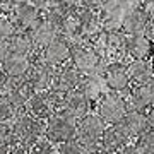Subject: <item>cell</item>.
<instances>
[{
  "mask_svg": "<svg viewBox=\"0 0 154 154\" xmlns=\"http://www.w3.org/2000/svg\"><path fill=\"white\" fill-rule=\"evenodd\" d=\"M53 72H55L53 67L45 63L38 57V53H33L31 55V67H29V72L26 75V81L31 84L34 93H43V91H48L53 84Z\"/></svg>",
  "mask_w": 154,
  "mask_h": 154,
  "instance_id": "obj_7",
  "label": "cell"
},
{
  "mask_svg": "<svg viewBox=\"0 0 154 154\" xmlns=\"http://www.w3.org/2000/svg\"><path fill=\"white\" fill-rule=\"evenodd\" d=\"M17 111L19 110L12 105L9 96L5 93H0V123H9L11 120H14Z\"/></svg>",
  "mask_w": 154,
  "mask_h": 154,
  "instance_id": "obj_26",
  "label": "cell"
},
{
  "mask_svg": "<svg viewBox=\"0 0 154 154\" xmlns=\"http://www.w3.org/2000/svg\"><path fill=\"white\" fill-rule=\"evenodd\" d=\"M135 139V146L139 147L140 154H154V130L149 128Z\"/></svg>",
  "mask_w": 154,
  "mask_h": 154,
  "instance_id": "obj_29",
  "label": "cell"
},
{
  "mask_svg": "<svg viewBox=\"0 0 154 154\" xmlns=\"http://www.w3.org/2000/svg\"><path fill=\"white\" fill-rule=\"evenodd\" d=\"M7 154H29V151H28V147H24L21 144H14V146L7 151Z\"/></svg>",
  "mask_w": 154,
  "mask_h": 154,
  "instance_id": "obj_41",
  "label": "cell"
},
{
  "mask_svg": "<svg viewBox=\"0 0 154 154\" xmlns=\"http://www.w3.org/2000/svg\"><path fill=\"white\" fill-rule=\"evenodd\" d=\"M16 139H14V132H12V125L9 123H0V152L7 154V151L14 146Z\"/></svg>",
  "mask_w": 154,
  "mask_h": 154,
  "instance_id": "obj_27",
  "label": "cell"
},
{
  "mask_svg": "<svg viewBox=\"0 0 154 154\" xmlns=\"http://www.w3.org/2000/svg\"><path fill=\"white\" fill-rule=\"evenodd\" d=\"M103 4H105V0H81V5H82V7L91 9V11H96V12L101 9Z\"/></svg>",
  "mask_w": 154,
  "mask_h": 154,
  "instance_id": "obj_34",
  "label": "cell"
},
{
  "mask_svg": "<svg viewBox=\"0 0 154 154\" xmlns=\"http://www.w3.org/2000/svg\"><path fill=\"white\" fill-rule=\"evenodd\" d=\"M12 132L17 144L24 147H31L36 140L43 137L45 134V120H39L36 116L29 115L26 110L17 111L12 123Z\"/></svg>",
  "mask_w": 154,
  "mask_h": 154,
  "instance_id": "obj_1",
  "label": "cell"
},
{
  "mask_svg": "<svg viewBox=\"0 0 154 154\" xmlns=\"http://www.w3.org/2000/svg\"><path fill=\"white\" fill-rule=\"evenodd\" d=\"M149 84H151V89H152V94H154V77H152V81H151Z\"/></svg>",
  "mask_w": 154,
  "mask_h": 154,
  "instance_id": "obj_45",
  "label": "cell"
},
{
  "mask_svg": "<svg viewBox=\"0 0 154 154\" xmlns=\"http://www.w3.org/2000/svg\"><path fill=\"white\" fill-rule=\"evenodd\" d=\"M116 154H140V151H139V147L135 146V144L128 142L127 146H123V147H122Z\"/></svg>",
  "mask_w": 154,
  "mask_h": 154,
  "instance_id": "obj_37",
  "label": "cell"
},
{
  "mask_svg": "<svg viewBox=\"0 0 154 154\" xmlns=\"http://www.w3.org/2000/svg\"><path fill=\"white\" fill-rule=\"evenodd\" d=\"M22 2L24 0H0V14L2 16H12Z\"/></svg>",
  "mask_w": 154,
  "mask_h": 154,
  "instance_id": "obj_32",
  "label": "cell"
},
{
  "mask_svg": "<svg viewBox=\"0 0 154 154\" xmlns=\"http://www.w3.org/2000/svg\"><path fill=\"white\" fill-rule=\"evenodd\" d=\"M101 77H103V82H105L108 91L127 94L130 86H132L128 72H127V67L123 62H110V63H106Z\"/></svg>",
  "mask_w": 154,
  "mask_h": 154,
  "instance_id": "obj_8",
  "label": "cell"
},
{
  "mask_svg": "<svg viewBox=\"0 0 154 154\" xmlns=\"http://www.w3.org/2000/svg\"><path fill=\"white\" fill-rule=\"evenodd\" d=\"M147 122H149V128L154 130V105L147 110Z\"/></svg>",
  "mask_w": 154,
  "mask_h": 154,
  "instance_id": "obj_42",
  "label": "cell"
},
{
  "mask_svg": "<svg viewBox=\"0 0 154 154\" xmlns=\"http://www.w3.org/2000/svg\"><path fill=\"white\" fill-rule=\"evenodd\" d=\"M120 125L125 128V132L130 137H139L140 134L149 130V122H147V111L142 110H127L123 115Z\"/></svg>",
  "mask_w": 154,
  "mask_h": 154,
  "instance_id": "obj_19",
  "label": "cell"
},
{
  "mask_svg": "<svg viewBox=\"0 0 154 154\" xmlns=\"http://www.w3.org/2000/svg\"><path fill=\"white\" fill-rule=\"evenodd\" d=\"M5 94L12 101V105L21 111V110L26 108V105H28L29 99L33 98L34 89L31 88V84H29L26 79H16V81H11L9 89H7Z\"/></svg>",
  "mask_w": 154,
  "mask_h": 154,
  "instance_id": "obj_20",
  "label": "cell"
},
{
  "mask_svg": "<svg viewBox=\"0 0 154 154\" xmlns=\"http://www.w3.org/2000/svg\"><path fill=\"white\" fill-rule=\"evenodd\" d=\"M127 110H128V105L125 96L115 91H106L96 103V113L105 120L106 125L120 123Z\"/></svg>",
  "mask_w": 154,
  "mask_h": 154,
  "instance_id": "obj_5",
  "label": "cell"
},
{
  "mask_svg": "<svg viewBox=\"0 0 154 154\" xmlns=\"http://www.w3.org/2000/svg\"><path fill=\"white\" fill-rule=\"evenodd\" d=\"M28 151H29V154H57L55 144H51L45 137H41L39 140H36Z\"/></svg>",
  "mask_w": 154,
  "mask_h": 154,
  "instance_id": "obj_30",
  "label": "cell"
},
{
  "mask_svg": "<svg viewBox=\"0 0 154 154\" xmlns=\"http://www.w3.org/2000/svg\"><path fill=\"white\" fill-rule=\"evenodd\" d=\"M149 17L147 14L144 12V9L140 7V4L134 5L130 11L125 14L123 21H122L120 29L127 36H132V34H144L146 33V28H147Z\"/></svg>",
  "mask_w": 154,
  "mask_h": 154,
  "instance_id": "obj_14",
  "label": "cell"
},
{
  "mask_svg": "<svg viewBox=\"0 0 154 154\" xmlns=\"http://www.w3.org/2000/svg\"><path fill=\"white\" fill-rule=\"evenodd\" d=\"M11 17L16 24L17 31H29L43 19V12L36 9L34 5H31L28 0H24Z\"/></svg>",
  "mask_w": 154,
  "mask_h": 154,
  "instance_id": "obj_12",
  "label": "cell"
},
{
  "mask_svg": "<svg viewBox=\"0 0 154 154\" xmlns=\"http://www.w3.org/2000/svg\"><path fill=\"white\" fill-rule=\"evenodd\" d=\"M127 72L132 84H149L154 77V67L149 58L144 60H130L127 63Z\"/></svg>",
  "mask_w": 154,
  "mask_h": 154,
  "instance_id": "obj_24",
  "label": "cell"
},
{
  "mask_svg": "<svg viewBox=\"0 0 154 154\" xmlns=\"http://www.w3.org/2000/svg\"><path fill=\"white\" fill-rule=\"evenodd\" d=\"M105 88L106 86L103 82V77L98 75V74H89V75H82V81L79 84L77 91L82 93L93 103V106H96L99 98L105 94Z\"/></svg>",
  "mask_w": 154,
  "mask_h": 154,
  "instance_id": "obj_23",
  "label": "cell"
},
{
  "mask_svg": "<svg viewBox=\"0 0 154 154\" xmlns=\"http://www.w3.org/2000/svg\"><path fill=\"white\" fill-rule=\"evenodd\" d=\"M70 63L75 69H79L84 75H89V74H98V75H101L108 62H105L103 58H99V55L94 51V48L88 41L81 39V41H72Z\"/></svg>",
  "mask_w": 154,
  "mask_h": 154,
  "instance_id": "obj_2",
  "label": "cell"
},
{
  "mask_svg": "<svg viewBox=\"0 0 154 154\" xmlns=\"http://www.w3.org/2000/svg\"><path fill=\"white\" fill-rule=\"evenodd\" d=\"M29 67H31V57L11 53L4 60V63L0 65V69L5 72V75L11 81H16V79H26V75L29 72Z\"/></svg>",
  "mask_w": 154,
  "mask_h": 154,
  "instance_id": "obj_22",
  "label": "cell"
},
{
  "mask_svg": "<svg viewBox=\"0 0 154 154\" xmlns=\"http://www.w3.org/2000/svg\"><path fill=\"white\" fill-rule=\"evenodd\" d=\"M75 12H77V17H79V24H81V39L89 41V39H93L96 34H99L103 31V24H101L99 14L96 11L86 9L82 5H77Z\"/></svg>",
  "mask_w": 154,
  "mask_h": 154,
  "instance_id": "obj_11",
  "label": "cell"
},
{
  "mask_svg": "<svg viewBox=\"0 0 154 154\" xmlns=\"http://www.w3.org/2000/svg\"><path fill=\"white\" fill-rule=\"evenodd\" d=\"M144 34H146V38L154 45V19H149L147 28H146V33H144Z\"/></svg>",
  "mask_w": 154,
  "mask_h": 154,
  "instance_id": "obj_39",
  "label": "cell"
},
{
  "mask_svg": "<svg viewBox=\"0 0 154 154\" xmlns=\"http://www.w3.org/2000/svg\"><path fill=\"white\" fill-rule=\"evenodd\" d=\"M152 43L146 38V34H132L127 36L125 41V57L132 60H144L152 55Z\"/></svg>",
  "mask_w": 154,
  "mask_h": 154,
  "instance_id": "obj_17",
  "label": "cell"
},
{
  "mask_svg": "<svg viewBox=\"0 0 154 154\" xmlns=\"http://www.w3.org/2000/svg\"><path fill=\"white\" fill-rule=\"evenodd\" d=\"M0 154H2V152H0Z\"/></svg>",
  "mask_w": 154,
  "mask_h": 154,
  "instance_id": "obj_47",
  "label": "cell"
},
{
  "mask_svg": "<svg viewBox=\"0 0 154 154\" xmlns=\"http://www.w3.org/2000/svg\"><path fill=\"white\" fill-rule=\"evenodd\" d=\"M9 84H11V79L5 75V72L0 69V93H7Z\"/></svg>",
  "mask_w": 154,
  "mask_h": 154,
  "instance_id": "obj_38",
  "label": "cell"
},
{
  "mask_svg": "<svg viewBox=\"0 0 154 154\" xmlns=\"http://www.w3.org/2000/svg\"><path fill=\"white\" fill-rule=\"evenodd\" d=\"M70 46H72L70 41H69L65 36L58 34L51 43H48L41 51H39L38 57L45 62V63H48L50 67L57 69V67H60V65H63V63H67V62H70Z\"/></svg>",
  "mask_w": 154,
  "mask_h": 154,
  "instance_id": "obj_9",
  "label": "cell"
},
{
  "mask_svg": "<svg viewBox=\"0 0 154 154\" xmlns=\"http://www.w3.org/2000/svg\"><path fill=\"white\" fill-rule=\"evenodd\" d=\"M106 123L98 113H88L81 120H77V135L89 154H96L101 151V135L105 132Z\"/></svg>",
  "mask_w": 154,
  "mask_h": 154,
  "instance_id": "obj_3",
  "label": "cell"
},
{
  "mask_svg": "<svg viewBox=\"0 0 154 154\" xmlns=\"http://www.w3.org/2000/svg\"><path fill=\"white\" fill-rule=\"evenodd\" d=\"M140 7L147 14L149 19H154V0H144V2H140Z\"/></svg>",
  "mask_w": 154,
  "mask_h": 154,
  "instance_id": "obj_36",
  "label": "cell"
},
{
  "mask_svg": "<svg viewBox=\"0 0 154 154\" xmlns=\"http://www.w3.org/2000/svg\"><path fill=\"white\" fill-rule=\"evenodd\" d=\"M9 48H11V53H14V55L31 57L33 53H36L28 31H16L9 39Z\"/></svg>",
  "mask_w": 154,
  "mask_h": 154,
  "instance_id": "obj_25",
  "label": "cell"
},
{
  "mask_svg": "<svg viewBox=\"0 0 154 154\" xmlns=\"http://www.w3.org/2000/svg\"><path fill=\"white\" fill-rule=\"evenodd\" d=\"M135 2H139V4H140V2H144V0H135Z\"/></svg>",
  "mask_w": 154,
  "mask_h": 154,
  "instance_id": "obj_46",
  "label": "cell"
},
{
  "mask_svg": "<svg viewBox=\"0 0 154 154\" xmlns=\"http://www.w3.org/2000/svg\"><path fill=\"white\" fill-rule=\"evenodd\" d=\"M24 110L28 111L29 115L39 118V120H48L50 116L57 111V108L53 105L51 98H50L48 91H43V93H34Z\"/></svg>",
  "mask_w": 154,
  "mask_h": 154,
  "instance_id": "obj_16",
  "label": "cell"
},
{
  "mask_svg": "<svg viewBox=\"0 0 154 154\" xmlns=\"http://www.w3.org/2000/svg\"><path fill=\"white\" fill-rule=\"evenodd\" d=\"M96 154H116V152H113V151H106V149H101V151L96 152Z\"/></svg>",
  "mask_w": 154,
  "mask_h": 154,
  "instance_id": "obj_43",
  "label": "cell"
},
{
  "mask_svg": "<svg viewBox=\"0 0 154 154\" xmlns=\"http://www.w3.org/2000/svg\"><path fill=\"white\" fill-rule=\"evenodd\" d=\"M82 75L84 74L79 69H75L70 62H67V63L55 69L51 88L63 91V93H72V91H75L79 88V84L82 81Z\"/></svg>",
  "mask_w": 154,
  "mask_h": 154,
  "instance_id": "obj_10",
  "label": "cell"
},
{
  "mask_svg": "<svg viewBox=\"0 0 154 154\" xmlns=\"http://www.w3.org/2000/svg\"><path fill=\"white\" fill-rule=\"evenodd\" d=\"M130 135L125 132V128L120 123H113V125H106L105 132L101 135V147L106 151H113L118 152L123 146L130 142Z\"/></svg>",
  "mask_w": 154,
  "mask_h": 154,
  "instance_id": "obj_15",
  "label": "cell"
},
{
  "mask_svg": "<svg viewBox=\"0 0 154 154\" xmlns=\"http://www.w3.org/2000/svg\"><path fill=\"white\" fill-rule=\"evenodd\" d=\"M125 99L128 110H149L154 105V94L151 84H132Z\"/></svg>",
  "mask_w": 154,
  "mask_h": 154,
  "instance_id": "obj_13",
  "label": "cell"
},
{
  "mask_svg": "<svg viewBox=\"0 0 154 154\" xmlns=\"http://www.w3.org/2000/svg\"><path fill=\"white\" fill-rule=\"evenodd\" d=\"M149 60H151V63H152V67H154V50H152V55H151V58H149Z\"/></svg>",
  "mask_w": 154,
  "mask_h": 154,
  "instance_id": "obj_44",
  "label": "cell"
},
{
  "mask_svg": "<svg viewBox=\"0 0 154 154\" xmlns=\"http://www.w3.org/2000/svg\"><path fill=\"white\" fill-rule=\"evenodd\" d=\"M11 55V48H9V39H0V65L4 63L7 57Z\"/></svg>",
  "mask_w": 154,
  "mask_h": 154,
  "instance_id": "obj_35",
  "label": "cell"
},
{
  "mask_svg": "<svg viewBox=\"0 0 154 154\" xmlns=\"http://www.w3.org/2000/svg\"><path fill=\"white\" fill-rule=\"evenodd\" d=\"M137 4L139 2L135 0H105V4L98 11L103 29H120L125 14Z\"/></svg>",
  "mask_w": 154,
  "mask_h": 154,
  "instance_id": "obj_6",
  "label": "cell"
},
{
  "mask_svg": "<svg viewBox=\"0 0 154 154\" xmlns=\"http://www.w3.org/2000/svg\"><path fill=\"white\" fill-rule=\"evenodd\" d=\"M17 31L16 24L11 16H2L0 14V39H11V36Z\"/></svg>",
  "mask_w": 154,
  "mask_h": 154,
  "instance_id": "obj_31",
  "label": "cell"
},
{
  "mask_svg": "<svg viewBox=\"0 0 154 154\" xmlns=\"http://www.w3.org/2000/svg\"><path fill=\"white\" fill-rule=\"evenodd\" d=\"M77 135V120L67 115L65 111H55L48 120H45V134L43 137L51 144H58L70 140Z\"/></svg>",
  "mask_w": 154,
  "mask_h": 154,
  "instance_id": "obj_4",
  "label": "cell"
},
{
  "mask_svg": "<svg viewBox=\"0 0 154 154\" xmlns=\"http://www.w3.org/2000/svg\"><path fill=\"white\" fill-rule=\"evenodd\" d=\"M53 2H55V5H63V7H69V9L81 5V0H53Z\"/></svg>",
  "mask_w": 154,
  "mask_h": 154,
  "instance_id": "obj_40",
  "label": "cell"
},
{
  "mask_svg": "<svg viewBox=\"0 0 154 154\" xmlns=\"http://www.w3.org/2000/svg\"><path fill=\"white\" fill-rule=\"evenodd\" d=\"M31 5H34L36 9H39L41 12H45V11H48L50 7H53L55 5V2L53 0H28Z\"/></svg>",
  "mask_w": 154,
  "mask_h": 154,
  "instance_id": "obj_33",
  "label": "cell"
},
{
  "mask_svg": "<svg viewBox=\"0 0 154 154\" xmlns=\"http://www.w3.org/2000/svg\"><path fill=\"white\" fill-rule=\"evenodd\" d=\"M57 154H89V152L86 151L82 142L77 137H74V139H70V140H65V142L58 144Z\"/></svg>",
  "mask_w": 154,
  "mask_h": 154,
  "instance_id": "obj_28",
  "label": "cell"
},
{
  "mask_svg": "<svg viewBox=\"0 0 154 154\" xmlns=\"http://www.w3.org/2000/svg\"><path fill=\"white\" fill-rule=\"evenodd\" d=\"M93 108H94L93 103H91L82 93H79V91L75 89V91L69 93L65 103H63L62 111H65L67 115H70L72 118H75V120H81L82 116H86L88 113H91Z\"/></svg>",
  "mask_w": 154,
  "mask_h": 154,
  "instance_id": "obj_18",
  "label": "cell"
},
{
  "mask_svg": "<svg viewBox=\"0 0 154 154\" xmlns=\"http://www.w3.org/2000/svg\"><path fill=\"white\" fill-rule=\"evenodd\" d=\"M28 33H29V36H31V41H33V45H34V51H36V53H39L46 45L51 43V41L60 34L55 26H51V24H50L48 21H45V19H41L33 29H29Z\"/></svg>",
  "mask_w": 154,
  "mask_h": 154,
  "instance_id": "obj_21",
  "label": "cell"
}]
</instances>
